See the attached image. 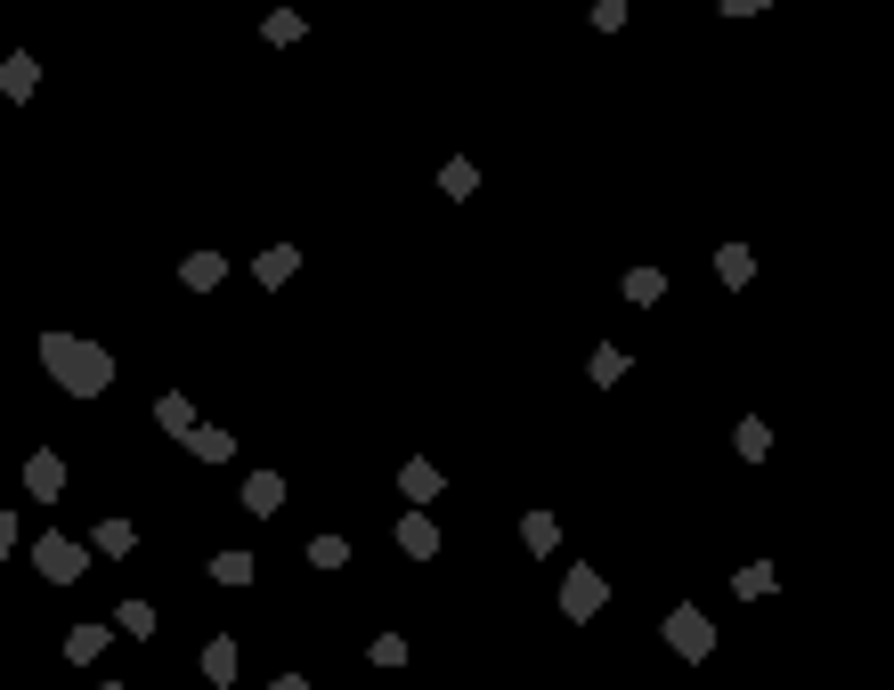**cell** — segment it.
Listing matches in <instances>:
<instances>
[{
	"label": "cell",
	"instance_id": "obj_1",
	"mask_svg": "<svg viewBox=\"0 0 894 690\" xmlns=\"http://www.w3.org/2000/svg\"><path fill=\"white\" fill-rule=\"evenodd\" d=\"M41 358H49V374L74 390V399H98V390L114 382V358L98 342H66V333H41Z\"/></svg>",
	"mask_w": 894,
	"mask_h": 690
},
{
	"label": "cell",
	"instance_id": "obj_2",
	"mask_svg": "<svg viewBox=\"0 0 894 690\" xmlns=\"http://www.w3.org/2000/svg\"><path fill=\"white\" fill-rule=\"evenodd\" d=\"M33 560H41V577H49V585H74L81 569H90V553H81V545H66V536H41V545H33Z\"/></svg>",
	"mask_w": 894,
	"mask_h": 690
},
{
	"label": "cell",
	"instance_id": "obj_3",
	"mask_svg": "<svg viewBox=\"0 0 894 690\" xmlns=\"http://www.w3.org/2000/svg\"><path fill=\"white\" fill-rule=\"evenodd\" d=\"M667 642H675L683 658H708V617H699V610H675L667 617Z\"/></svg>",
	"mask_w": 894,
	"mask_h": 690
},
{
	"label": "cell",
	"instance_id": "obj_4",
	"mask_svg": "<svg viewBox=\"0 0 894 690\" xmlns=\"http://www.w3.org/2000/svg\"><path fill=\"white\" fill-rule=\"evenodd\" d=\"M561 601H570V617H594V610H601V577H594V569H570Z\"/></svg>",
	"mask_w": 894,
	"mask_h": 690
},
{
	"label": "cell",
	"instance_id": "obj_5",
	"mask_svg": "<svg viewBox=\"0 0 894 690\" xmlns=\"http://www.w3.org/2000/svg\"><path fill=\"white\" fill-rule=\"evenodd\" d=\"M244 504H253V512H277L285 504V479L277 471H253V479H244Z\"/></svg>",
	"mask_w": 894,
	"mask_h": 690
},
{
	"label": "cell",
	"instance_id": "obj_6",
	"mask_svg": "<svg viewBox=\"0 0 894 690\" xmlns=\"http://www.w3.org/2000/svg\"><path fill=\"white\" fill-rule=\"evenodd\" d=\"M25 488L33 496H57V488H66V464H57V455H33V464H25Z\"/></svg>",
	"mask_w": 894,
	"mask_h": 690
},
{
	"label": "cell",
	"instance_id": "obj_7",
	"mask_svg": "<svg viewBox=\"0 0 894 690\" xmlns=\"http://www.w3.org/2000/svg\"><path fill=\"white\" fill-rule=\"evenodd\" d=\"M33 81H41L33 57H9V66H0V90H9V98H33Z\"/></svg>",
	"mask_w": 894,
	"mask_h": 690
},
{
	"label": "cell",
	"instance_id": "obj_8",
	"mask_svg": "<svg viewBox=\"0 0 894 690\" xmlns=\"http://www.w3.org/2000/svg\"><path fill=\"white\" fill-rule=\"evenodd\" d=\"M114 625H122V634H139V642H147V634H155V610H147V601H122V610H114Z\"/></svg>",
	"mask_w": 894,
	"mask_h": 690
},
{
	"label": "cell",
	"instance_id": "obj_9",
	"mask_svg": "<svg viewBox=\"0 0 894 690\" xmlns=\"http://www.w3.org/2000/svg\"><path fill=\"white\" fill-rule=\"evenodd\" d=\"M187 447H196V455H203V464H220V455H228V447H236V438H228V431H187Z\"/></svg>",
	"mask_w": 894,
	"mask_h": 690
},
{
	"label": "cell",
	"instance_id": "obj_10",
	"mask_svg": "<svg viewBox=\"0 0 894 690\" xmlns=\"http://www.w3.org/2000/svg\"><path fill=\"white\" fill-rule=\"evenodd\" d=\"M179 277H187V285H196V292H203V285H220V253H196V260H187V268H179Z\"/></svg>",
	"mask_w": 894,
	"mask_h": 690
},
{
	"label": "cell",
	"instance_id": "obj_11",
	"mask_svg": "<svg viewBox=\"0 0 894 690\" xmlns=\"http://www.w3.org/2000/svg\"><path fill=\"white\" fill-rule=\"evenodd\" d=\"M399 545H407V553H431L440 536H431V520H399Z\"/></svg>",
	"mask_w": 894,
	"mask_h": 690
},
{
	"label": "cell",
	"instance_id": "obj_12",
	"mask_svg": "<svg viewBox=\"0 0 894 690\" xmlns=\"http://www.w3.org/2000/svg\"><path fill=\"white\" fill-rule=\"evenodd\" d=\"M285 277H294V253H285V244H277V253H261V285H285Z\"/></svg>",
	"mask_w": 894,
	"mask_h": 690
},
{
	"label": "cell",
	"instance_id": "obj_13",
	"mask_svg": "<svg viewBox=\"0 0 894 690\" xmlns=\"http://www.w3.org/2000/svg\"><path fill=\"white\" fill-rule=\"evenodd\" d=\"M309 560H318V569H342L350 545H342V536H318V545H309Z\"/></svg>",
	"mask_w": 894,
	"mask_h": 690
},
{
	"label": "cell",
	"instance_id": "obj_14",
	"mask_svg": "<svg viewBox=\"0 0 894 690\" xmlns=\"http://www.w3.org/2000/svg\"><path fill=\"white\" fill-rule=\"evenodd\" d=\"M203 675L228 682V675H236V650H228V642H212V650H203Z\"/></svg>",
	"mask_w": 894,
	"mask_h": 690
},
{
	"label": "cell",
	"instance_id": "obj_15",
	"mask_svg": "<svg viewBox=\"0 0 894 690\" xmlns=\"http://www.w3.org/2000/svg\"><path fill=\"white\" fill-rule=\"evenodd\" d=\"M212 577H220V585H244V577H253V560H244V553H220Z\"/></svg>",
	"mask_w": 894,
	"mask_h": 690
},
{
	"label": "cell",
	"instance_id": "obj_16",
	"mask_svg": "<svg viewBox=\"0 0 894 690\" xmlns=\"http://www.w3.org/2000/svg\"><path fill=\"white\" fill-rule=\"evenodd\" d=\"M440 187H448V196H472V187H481V171H472V163H448Z\"/></svg>",
	"mask_w": 894,
	"mask_h": 690
},
{
	"label": "cell",
	"instance_id": "obj_17",
	"mask_svg": "<svg viewBox=\"0 0 894 690\" xmlns=\"http://www.w3.org/2000/svg\"><path fill=\"white\" fill-rule=\"evenodd\" d=\"M98 642H107V634H98V625H81V634L66 642V658H74V666H81V658H98Z\"/></svg>",
	"mask_w": 894,
	"mask_h": 690
},
{
	"label": "cell",
	"instance_id": "obj_18",
	"mask_svg": "<svg viewBox=\"0 0 894 690\" xmlns=\"http://www.w3.org/2000/svg\"><path fill=\"white\" fill-rule=\"evenodd\" d=\"M0 553H16V520L9 512H0Z\"/></svg>",
	"mask_w": 894,
	"mask_h": 690
}]
</instances>
